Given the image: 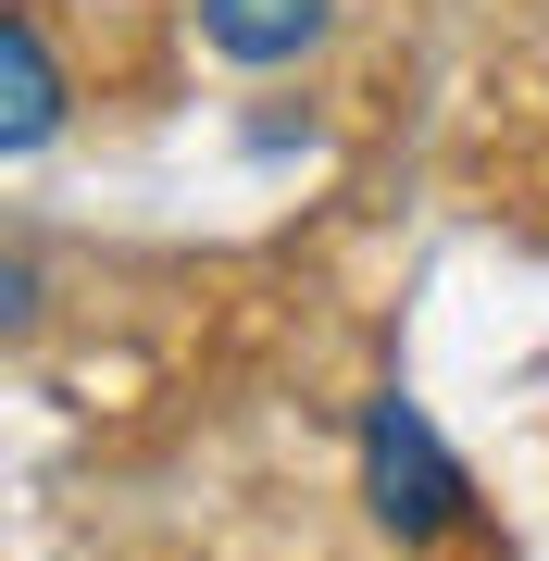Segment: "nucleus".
Segmentation results:
<instances>
[{
    "label": "nucleus",
    "mask_w": 549,
    "mask_h": 561,
    "mask_svg": "<svg viewBox=\"0 0 549 561\" xmlns=\"http://www.w3.org/2000/svg\"><path fill=\"white\" fill-rule=\"evenodd\" d=\"M363 512H375L400 549H437V537H462V524H474L462 449H449L400 387H375V400H363Z\"/></svg>",
    "instance_id": "obj_1"
},
{
    "label": "nucleus",
    "mask_w": 549,
    "mask_h": 561,
    "mask_svg": "<svg viewBox=\"0 0 549 561\" xmlns=\"http://www.w3.org/2000/svg\"><path fill=\"white\" fill-rule=\"evenodd\" d=\"M62 113H76V88H62L50 13H38V0H13V13H0V150L38 162V150L62 138Z\"/></svg>",
    "instance_id": "obj_2"
},
{
    "label": "nucleus",
    "mask_w": 549,
    "mask_h": 561,
    "mask_svg": "<svg viewBox=\"0 0 549 561\" xmlns=\"http://www.w3.org/2000/svg\"><path fill=\"white\" fill-rule=\"evenodd\" d=\"M325 25H338V0H201V38H213L225 62H250V76L325 50Z\"/></svg>",
    "instance_id": "obj_3"
}]
</instances>
